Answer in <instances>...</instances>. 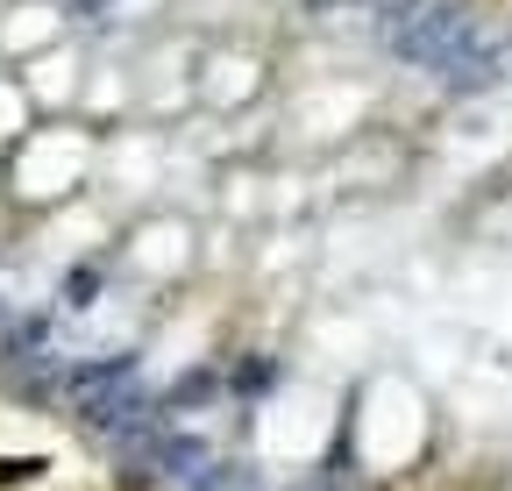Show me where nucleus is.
Wrapping results in <instances>:
<instances>
[{"instance_id": "nucleus-1", "label": "nucleus", "mask_w": 512, "mask_h": 491, "mask_svg": "<svg viewBox=\"0 0 512 491\" xmlns=\"http://www.w3.org/2000/svg\"><path fill=\"white\" fill-rule=\"evenodd\" d=\"M57 36V15L50 8H22L15 22H8V36H0V43H8V50H43Z\"/></svg>"}, {"instance_id": "nucleus-2", "label": "nucleus", "mask_w": 512, "mask_h": 491, "mask_svg": "<svg viewBox=\"0 0 512 491\" xmlns=\"http://www.w3.org/2000/svg\"><path fill=\"white\" fill-rule=\"evenodd\" d=\"M36 100H72V57H50L36 72Z\"/></svg>"}]
</instances>
